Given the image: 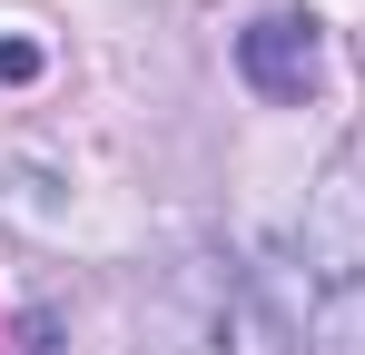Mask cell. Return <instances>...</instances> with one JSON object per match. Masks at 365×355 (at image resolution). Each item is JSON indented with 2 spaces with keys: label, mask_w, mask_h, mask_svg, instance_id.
Here are the masks:
<instances>
[{
  "label": "cell",
  "mask_w": 365,
  "mask_h": 355,
  "mask_svg": "<svg viewBox=\"0 0 365 355\" xmlns=\"http://www.w3.org/2000/svg\"><path fill=\"white\" fill-rule=\"evenodd\" d=\"M237 59H247V79H257L267 99H306V79H316V20H306V10H267L237 40Z\"/></svg>",
  "instance_id": "obj_1"
}]
</instances>
